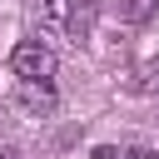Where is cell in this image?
<instances>
[{
  "label": "cell",
  "mask_w": 159,
  "mask_h": 159,
  "mask_svg": "<svg viewBox=\"0 0 159 159\" xmlns=\"http://www.w3.org/2000/svg\"><path fill=\"white\" fill-rule=\"evenodd\" d=\"M10 70H15L20 80H55L60 60H55V50H50L45 40H20V45L10 50Z\"/></svg>",
  "instance_id": "obj_1"
},
{
  "label": "cell",
  "mask_w": 159,
  "mask_h": 159,
  "mask_svg": "<svg viewBox=\"0 0 159 159\" xmlns=\"http://www.w3.org/2000/svg\"><path fill=\"white\" fill-rule=\"evenodd\" d=\"M15 99H20V109H30V114H55V89H50V80H20Z\"/></svg>",
  "instance_id": "obj_2"
},
{
  "label": "cell",
  "mask_w": 159,
  "mask_h": 159,
  "mask_svg": "<svg viewBox=\"0 0 159 159\" xmlns=\"http://www.w3.org/2000/svg\"><path fill=\"white\" fill-rule=\"evenodd\" d=\"M35 15L50 35H65L70 20H75V0H35Z\"/></svg>",
  "instance_id": "obj_3"
},
{
  "label": "cell",
  "mask_w": 159,
  "mask_h": 159,
  "mask_svg": "<svg viewBox=\"0 0 159 159\" xmlns=\"http://www.w3.org/2000/svg\"><path fill=\"white\" fill-rule=\"evenodd\" d=\"M134 89L159 94V65H139V70H134Z\"/></svg>",
  "instance_id": "obj_4"
},
{
  "label": "cell",
  "mask_w": 159,
  "mask_h": 159,
  "mask_svg": "<svg viewBox=\"0 0 159 159\" xmlns=\"http://www.w3.org/2000/svg\"><path fill=\"white\" fill-rule=\"evenodd\" d=\"M154 5H159V0H129V5H124V20H129V25H144V20L154 15Z\"/></svg>",
  "instance_id": "obj_5"
},
{
  "label": "cell",
  "mask_w": 159,
  "mask_h": 159,
  "mask_svg": "<svg viewBox=\"0 0 159 159\" xmlns=\"http://www.w3.org/2000/svg\"><path fill=\"white\" fill-rule=\"evenodd\" d=\"M94 159H119V149H114V144H99V149H94Z\"/></svg>",
  "instance_id": "obj_6"
},
{
  "label": "cell",
  "mask_w": 159,
  "mask_h": 159,
  "mask_svg": "<svg viewBox=\"0 0 159 159\" xmlns=\"http://www.w3.org/2000/svg\"><path fill=\"white\" fill-rule=\"evenodd\" d=\"M129 159H159V154H154V149H134Z\"/></svg>",
  "instance_id": "obj_7"
},
{
  "label": "cell",
  "mask_w": 159,
  "mask_h": 159,
  "mask_svg": "<svg viewBox=\"0 0 159 159\" xmlns=\"http://www.w3.org/2000/svg\"><path fill=\"white\" fill-rule=\"evenodd\" d=\"M0 159H15V154H10V149H0Z\"/></svg>",
  "instance_id": "obj_8"
}]
</instances>
